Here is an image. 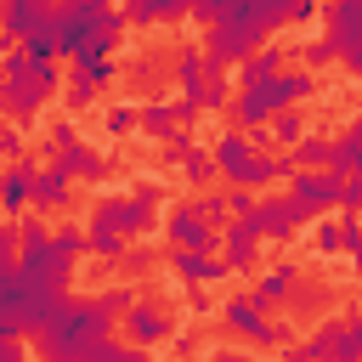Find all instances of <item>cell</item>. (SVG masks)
Instances as JSON below:
<instances>
[{"label": "cell", "instance_id": "obj_1", "mask_svg": "<svg viewBox=\"0 0 362 362\" xmlns=\"http://www.w3.org/2000/svg\"><path fill=\"white\" fill-rule=\"evenodd\" d=\"M124 28H130V17L113 11V0H57V34H62V51L74 62L113 57Z\"/></svg>", "mask_w": 362, "mask_h": 362}, {"label": "cell", "instance_id": "obj_2", "mask_svg": "<svg viewBox=\"0 0 362 362\" xmlns=\"http://www.w3.org/2000/svg\"><path fill=\"white\" fill-rule=\"evenodd\" d=\"M107 334H113V317L102 311L96 294H90V300H68V305L57 311V322L34 334V362H79V356H85L96 339H107Z\"/></svg>", "mask_w": 362, "mask_h": 362}, {"label": "cell", "instance_id": "obj_3", "mask_svg": "<svg viewBox=\"0 0 362 362\" xmlns=\"http://www.w3.org/2000/svg\"><path fill=\"white\" fill-rule=\"evenodd\" d=\"M317 90V74H305V68H283L277 79H266L260 90H238L232 96V119H238V130H266V119L272 113H283V107H300L305 96Z\"/></svg>", "mask_w": 362, "mask_h": 362}, {"label": "cell", "instance_id": "obj_4", "mask_svg": "<svg viewBox=\"0 0 362 362\" xmlns=\"http://www.w3.org/2000/svg\"><path fill=\"white\" fill-rule=\"evenodd\" d=\"M62 90V74L51 68V62H34L28 74H17V79H6V96H0V107L11 113V124H28L51 96Z\"/></svg>", "mask_w": 362, "mask_h": 362}, {"label": "cell", "instance_id": "obj_5", "mask_svg": "<svg viewBox=\"0 0 362 362\" xmlns=\"http://www.w3.org/2000/svg\"><path fill=\"white\" fill-rule=\"evenodd\" d=\"M238 221H243V226H249L255 238H272V243H288V238H294V232H300V226H305L311 215H305V209H300L294 198H260V204H255L249 215H238Z\"/></svg>", "mask_w": 362, "mask_h": 362}, {"label": "cell", "instance_id": "obj_6", "mask_svg": "<svg viewBox=\"0 0 362 362\" xmlns=\"http://www.w3.org/2000/svg\"><path fill=\"white\" fill-rule=\"evenodd\" d=\"M221 317H226V328H232V334H243V339H255V345H266V351H272V345H288V322H272L249 294L226 300V305H221Z\"/></svg>", "mask_w": 362, "mask_h": 362}, {"label": "cell", "instance_id": "obj_7", "mask_svg": "<svg viewBox=\"0 0 362 362\" xmlns=\"http://www.w3.org/2000/svg\"><path fill=\"white\" fill-rule=\"evenodd\" d=\"M328 40L351 74H362V0H334L328 6Z\"/></svg>", "mask_w": 362, "mask_h": 362}, {"label": "cell", "instance_id": "obj_8", "mask_svg": "<svg viewBox=\"0 0 362 362\" xmlns=\"http://www.w3.org/2000/svg\"><path fill=\"white\" fill-rule=\"evenodd\" d=\"M339 192H345V175H334V170H294V175H288V198H294L305 215L334 209Z\"/></svg>", "mask_w": 362, "mask_h": 362}, {"label": "cell", "instance_id": "obj_9", "mask_svg": "<svg viewBox=\"0 0 362 362\" xmlns=\"http://www.w3.org/2000/svg\"><path fill=\"white\" fill-rule=\"evenodd\" d=\"M175 249H204V255H215L221 249V232H209L198 215H192V204H175V209H164V226H158Z\"/></svg>", "mask_w": 362, "mask_h": 362}, {"label": "cell", "instance_id": "obj_10", "mask_svg": "<svg viewBox=\"0 0 362 362\" xmlns=\"http://www.w3.org/2000/svg\"><path fill=\"white\" fill-rule=\"evenodd\" d=\"M113 74H119V68H113V57L74 62V68H68V102H74V107H90V102H96V96L113 85Z\"/></svg>", "mask_w": 362, "mask_h": 362}, {"label": "cell", "instance_id": "obj_11", "mask_svg": "<svg viewBox=\"0 0 362 362\" xmlns=\"http://www.w3.org/2000/svg\"><path fill=\"white\" fill-rule=\"evenodd\" d=\"M209 158H215V170H221L226 181H243L249 164H255L260 153H255V136H249V130H226V136H215Z\"/></svg>", "mask_w": 362, "mask_h": 362}, {"label": "cell", "instance_id": "obj_12", "mask_svg": "<svg viewBox=\"0 0 362 362\" xmlns=\"http://www.w3.org/2000/svg\"><path fill=\"white\" fill-rule=\"evenodd\" d=\"M170 272H175V283H187V288H204V283H221V277H232L226 272V260H215V255H204V249H170V260H164Z\"/></svg>", "mask_w": 362, "mask_h": 362}, {"label": "cell", "instance_id": "obj_13", "mask_svg": "<svg viewBox=\"0 0 362 362\" xmlns=\"http://www.w3.org/2000/svg\"><path fill=\"white\" fill-rule=\"evenodd\" d=\"M119 328H124V345H136V351H147V345L170 339V317H164L158 305H147V300H136V305L119 317Z\"/></svg>", "mask_w": 362, "mask_h": 362}, {"label": "cell", "instance_id": "obj_14", "mask_svg": "<svg viewBox=\"0 0 362 362\" xmlns=\"http://www.w3.org/2000/svg\"><path fill=\"white\" fill-rule=\"evenodd\" d=\"M153 221H158V187L153 181L136 187L130 198H119V238H141V232H153Z\"/></svg>", "mask_w": 362, "mask_h": 362}, {"label": "cell", "instance_id": "obj_15", "mask_svg": "<svg viewBox=\"0 0 362 362\" xmlns=\"http://www.w3.org/2000/svg\"><path fill=\"white\" fill-rule=\"evenodd\" d=\"M34 175H40V164H34V158H17V164H6V170H0V215H23Z\"/></svg>", "mask_w": 362, "mask_h": 362}, {"label": "cell", "instance_id": "obj_16", "mask_svg": "<svg viewBox=\"0 0 362 362\" xmlns=\"http://www.w3.org/2000/svg\"><path fill=\"white\" fill-rule=\"evenodd\" d=\"M68 198H74V175H68L62 164L40 170L34 187H28V204H40V209H68Z\"/></svg>", "mask_w": 362, "mask_h": 362}, {"label": "cell", "instance_id": "obj_17", "mask_svg": "<svg viewBox=\"0 0 362 362\" xmlns=\"http://www.w3.org/2000/svg\"><path fill=\"white\" fill-rule=\"evenodd\" d=\"M283 74V45H260L255 57H243V68H238V90H260L266 79H277Z\"/></svg>", "mask_w": 362, "mask_h": 362}, {"label": "cell", "instance_id": "obj_18", "mask_svg": "<svg viewBox=\"0 0 362 362\" xmlns=\"http://www.w3.org/2000/svg\"><path fill=\"white\" fill-rule=\"evenodd\" d=\"M294 277H300V266H294V260H277V266L255 283V294H249V300H255L260 311H266V305H283V300L294 294Z\"/></svg>", "mask_w": 362, "mask_h": 362}, {"label": "cell", "instance_id": "obj_19", "mask_svg": "<svg viewBox=\"0 0 362 362\" xmlns=\"http://www.w3.org/2000/svg\"><path fill=\"white\" fill-rule=\"evenodd\" d=\"M328 170H334V175H345V181H351V175H362V119H351V124H345V136L334 141V164H328Z\"/></svg>", "mask_w": 362, "mask_h": 362}, {"label": "cell", "instance_id": "obj_20", "mask_svg": "<svg viewBox=\"0 0 362 362\" xmlns=\"http://www.w3.org/2000/svg\"><path fill=\"white\" fill-rule=\"evenodd\" d=\"M300 136H311L300 107H283V113H272V119H266V130H260V141H272V147H294Z\"/></svg>", "mask_w": 362, "mask_h": 362}, {"label": "cell", "instance_id": "obj_21", "mask_svg": "<svg viewBox=\"0 0 362 362\" xmlns=\"http://www.w3.org/2000/svg\"><path fill=\"white\" fill-rule=\"evenodd\" d=\"M255 243H260V238H255L243 221H232V226H226V272H249V266H255V255H260Z\"/></svg>", "mask_w": 362, "mask_h": 362}, {"label": "cell", "instance_id": "obj_22", "mask_svg": "<svg viewBox=\"0 0 362 362\" xmlns=\"http://www.w3.org/2000/svg\"><path fill=\"white\" fill-rule=\"evenodd\" d=\"M175 79H181V96H198V90H204L209 62H204V51H198V45H181V57H175Z\"/></svg>", "mask_w": 362, "mask_h": 362}, {"label": "cell", "instance_id": "obj_23", "mask_svg": "<svg viewBox=\"0 0 362 362\" xmlns=\"http://www.w3.org/2000/svg\"><path fill=\"white\" fill-rule=\"evenodd\" d=\"M57 164H62V170H68L74 181H102V175H107V158H102V153H90L85 141H79V147H68V153H62Z\"/></svg>", "mask_w": 362, "mask_h": 362}, {"label": "cell", "instance_id": "obj_24", "mask_svg": "<svg viewBox=\"0 0 362 362\" xmlns=\"http://www.w3.org/2000/svg\"><path fill=\"white\" fill-rule=\"evenodd\" d=\"M288 175H294V153H272V158H255L238 187H266V181H288Z\"/></svg>", "mask_w": 362, "mask_h": 362}, {"label": "cell", "instance_id": "obj_25", "mask_svg": "<svg viewBox=\"0 0 362 362\" xmlns=\"http://www.w3.org/2000/svg\"><path fill=\"white\" fill-rule=\"evenodd\" d=\"M334 164V141L328 136H300L294 141V170H328Z\"/></svg>", "mask_w": 362, "mask_h": 362}, {"label": "cell", "instance_id": "obj_26", "mask_svg": "<svg viewBox=\"0 0 362 362\" xmlns=\"http://www.w3.org/2000/svg\"><path fill=\"white\" fill-rule=\"evenodd\" d=\"M23 51H28L34 62H51V57L62 51V34H57V11H51V17H45V23H40L28 40H23Z\"/></svg>", "mask_w": 362, "mask_h": 362}, {"label": "cell", "instance_id": "obj_27", "mask_svg": "<svg viewBox=\"0 0 362 362\" xmlns=\"http://www.w3.org/2000/svg\"><path fill=\"white\" fill-rule=\"evenodd\" d=\"M141 130L158 136V141H170V136L181 130V124H175V102H147V107H141Z\"/></svg>", "mask_w": 362, "mask_h": 362}, {"label": "cell", "instance_id": "obj_28", "mask_svg": "<svg viewBox=\"0 0 362 362\" xmlns=\"http://www.w3.org/2000/svg\"><path fill=\"white\" fill-rule=\"evenodd\" d=\"M187 102H198V107H226V102H232V85H226V68H209V79H204V90H198V96H187Z\"/></svg>", "mask_w": 362, "mask_h": 362}, {"label": "cell", "instance_id": "obj_29", "mask_svg": "<svg viewBox=\"0 0 362 362\" xmlns=\"http://www.w3.org/2000/svg\"><path fill=\"white\" fill-rule=\"evenodd\" d=\"M328 362H362V328L351 322V311H345V322H339V339H334V356Z\"/></svg>", "mask_w": 362, "mask_h": 362}, {"label": "cell", "instance_id": "obj_30", "mask_svg": "<svg viewBox=\"0 0 362 362\" xmlns=\"http://www.w3.org/2000/svg\"><path fill=\"white\" fill-rule=\"evenodd\" d=\"M300 62H305V74H317V68L339 62V51H334V40H328V34H317V40H305V45H300Z\"/></svg>", "mask_w": 362, "mask_h": 362}, {"label": "cell", "instance_id": "obj_31", "mask_svg": "<svg viewBox=\"0 0 362 362\" xmlns=\"http://www.w3.org/2000/svg\"><path fill=\"white\" fill-rule=\"evenodd\" d=\"M85 249L102 255V260H119V255H124V238H119L113 226H90V232H85Z\"/></svg>", "mask_w": 362, "mask_h": 362}, {"label": "cell", "instance_id": "obj_32", "mask_svg": "<svg viewBox=\"0 0 362 362\" xmlns=\"http://www.w3.org/2000/svg\"><path fill=\"white\" fill-rule=\"evenodd\" d=\"M192 215H198L209 232H221V226H226V192H204V198L192 204Z\"/></svg>", "mask_w": 362, "mask_h": 362}, {"label": "cell", "instance_id": "obj_33", "mask_svg": "<svg viewBox=\"0 0 362 362\" xmlns=\"http://www.w3.org/2000/svg\"><path fill=\"white\" fill-rule=\"evenodd\" d=\"M141 124V107L136 102H119V107H107V136H130Z\"/></svg>", "mask_w": 362, "mask_h": 362}, {"label": "cell", "instance_id": "obj_34", "mask_svg": "<svg viewBox=\"0 0 362 362\" xmlns=\"http://www.w3.org/2000/svg\"><path fill=\"white\" fill-rule=\"evenodd\" d=\"M345 221H351V215H339V221H322V226H317V255H339V249H345Z\"/></svg>", "mask_w": 362, "mask_h": 362}, {"label": "cell", "instance_id": "obj_35", "mask_svg": "<svg viewBox=\"0 0 362 362\" xmlns=\"http://www.w3.org/2000/svg\"><path fill=\"white\" fill-rule=\"evenodd\" d=\"M181 170H187V181H192V187H204V181H215V158H209V153H204V147H192V153H187V164H181Z\"/></svg>", "mask_w": 362, "mask_h": 362}, {"label": "cell", "instance_id": "obj_36", "mask_svg": "<svg viewBox=\"0 0 362 362\" xmlns=\"http://www.w3.org/2000/svg\"><path fill=\"white\" fill-rule=\"evenodd\" d=\"M51 249L68 255V260H79V255H85V232H79V226H57V232H51Z\"/></svg>", "mask_w": 362, "mask_h": 362}, {"label": "cell", "instance_id": "obj_37", "mask_svg": "<svg viewBox=\"0 0 362 362\" xmlns=\"http://www.w3.org/2000/svg\"><path fill=\"white\" fill-rule=\"evenodd\" d=\"M124 356H130V345H124V339H113V334H107V339H96V345H90V351H85V356H79V362H124Z\"/></svg>", "mask_w": 362, "mask_h": 362}, {"label": "cell", "instance_id": "obj_38", "mask_svg": "<svg viewBox=\"0 0 362 362\" xmlns=\"http://www.w3.org/2000/svg\"><path fill=\"white\" fill-rule=\"evenodd\" d=\"M96 300H102V311H107V317H124V311L136 305V288H130V283H119V288H107V294H96Z\"/></svg>", "mask_w": 362, "mask_h": 362}, {"label": "cell", "instance_id": "obj_39", "mask_svg": "<svg viewBox=\"0 0 362 362\" xmlns=\"http://www.w3.org/2000/svg\"><path fill=\"white\" fill-rule=\"evenodd\" d=\"M260 198H255V187H226V215L238 221V215H249Z\"/></svg>", "mask_w": 362, "mask_h": 362}, {"label": "cell", "instance_id": "obj_40", "mask_svg": "<svg viewBox=\"0 0 362 362\" xmlns=\"http://www.w3.org/2000/svg\"><path fill=\"white\" fill-rule=\"evenodd\" d=\"M0 158H6V164L23 158V124H0Z\"/></svg>", "mask_w": 362, "mask_h": 362}, {"label": "cell", "instance_id": "obj_41", "mask_svg": "<svg viewBox=\"0 0 362 362\" xmlns=\"http://www.w3.org/2000/svg\"><path fill=\"white\" fill-rule=\"evenodd\" d=\"M51 147H57V153H68V147H79V124H74V119H62V124H51Z\"/></svg>", "mask_w": 362, "mask_h": 362}, {"label": "cell", "instance_id": "obj_42", "mask_svg": "<svg viewBox=\"0 0 362 362\" xmlns=\"http://www.w3.org/2000/svg\"><path fill=\"white\" fill-rule=\"evenodd\" d=\"M119 266H124V272H153L158 260H153V249H141V243H136V249H124V255H119Z\"/></svg>", "mask_w": 362, "mask_h": 362}, {"label": "cell", "instance_id": "obj_43", "mask_svg": "<svg viewBox=\"0 0 362 362\" xmlns=\"http://www.w3.org/2000/svg\"><path fill=\"white\" fill-rule=\"evenodd\" d=\"M345 255H351V266L362 272V221H356V215L345 221Z\"/></svg>", "mask_w": 362, "mask_h": 362}, {"label": "cell", "instance_id": "obj_44", "mask_svg": "<svg viewBox=\"0 0 362 362\" xmlns=\"http://www.w3.org/2000/svg\"><path fill=\"white\" fill-rule=\"evenodd\" d=\"M192 147H198L192 136H170V141H164V164H187V153H192Z\"/></svg>", "mask_w": 362, "mask_h": 362}, {"label": "cell", "instance_id": "obj_45", "mask_svg": "<svg viewBox=\"0 0 362 362\" xmlns=\"http://www.w3.org/2000/svg\"><path fill=\"white\" fill-rule=\"evenodd\" d=\"M17 266V226H0V272Z\"/></svg>", "mask_w": 362, "mask_h": 362}, {"label": "cell", "instance_id": "obj_46", "mask_svg": "<svg viewBox=\"0 0 362 362\" xmlns=\"http://www.w3.org/2000/svg\"><path fill=\"white\" fill-rule=\"evenodd\" d=\"M339 204H345V215H362V175H351V181H345Z\"/></svg>", "mask_w": 362, "mask_h": 362}, {"label": "cell", "instance_id": "obj_47", "mask_svg": "<svg viewBox=\"0 0 362 362\" xmlns=\"http://www.w3.org/2000/svg\"><path fill=\"white\" fill-rule=\"evenodd\" d=\"M198 113H204V107H198V102H187V96H181V102H175V124H192V119H198Z\"/></svg>", "mask_w": 362, "mask_h": 362}, {"label": "cell", "instance_id": "obj_48", "mask_svg": "<svg viewBox=\"0 0 362 362\" xmlns=\"http://www.w3.org/2000/svg\"><path fill=\"white\" fill-rule=\"evenodd\" d=\"M0 362H28V351L17 339H0Z\"/></svg>", "mask_w": 362, "mask_h": 362}, {"label": "cell", "instance_id": "obj_49", "mask_svg": "<svg viewBox=\"0 0 362 362\" xmlns=\"http://www.w3.org/2000/svg\"><path fill=\"white\" fill-rule=\"evenodd\" d=\"M209 362H255V356H249V351H215Z\"/></svg>", "mask_w": 362, "mask_h": 362}, {"label": "cell", "instance_id": "obj_50", "mask_svg": "<svg viewBox=\"0 0 362 362\" xmlns=\"http://www.w3.org/2000/svg\"><path fill=\"white\" fill-rule=\"evenodd\" d=\"M11 45H17V40H11V34H6V28H0V57H6V51H11Z\"/></svg>", "mask_w": 362, "mask_h": 362}, {"label": "cell", "instance_id": "obj_51", "mask_svg": "<svg viewBox=\"0 0 362 362\" xmlns=\"http://www.w3.org/2000/svg\"><path fill=\"white\" fill-rule=\"evenodd\" d=\"M124 362H147V351H136V345H130V356H124Z\"/></svg>", "mask_w": 362, "mask_h": 362}, {"label": "cell", "instance_id": "obj_52", "mask_svg": "<svg viewBox=\"0 0 362 362\" xmlns=\"http://www.w3.org/2000/svg\"><path fill=\"white\" fill-rule=\"evenodd\" d=\"M351 322H356V328H362V311H351Z\"/></svg>", "mask_w": 362, "mask_h": 362}, {"label": "cell", "instance_id": "obj_53", "mask_svg": "<svg viewBox=\"0 0 362 362\" xmlns=\"http://www.w3.org/2000/svg\"><path fill=\"white\" fill-rule=\"evenodd\" d=\"M0 96H6V74H0Z\"/></svg>", "mask_w": 362, "mask_h": 362}, {"label": "cell", "instance_id": "obj_54", "mask_svg": "<svg viewBox=\"0 0 362 362\" xmlns=\"http://www.w3.org/2000/svg\"><path fill=\"white\" fill-rule=\"evenodd\" d=\"M0 6H23V0H0Z\"/></svg>", "mask_w": 362, "mask_h": 362}]
</instances>
